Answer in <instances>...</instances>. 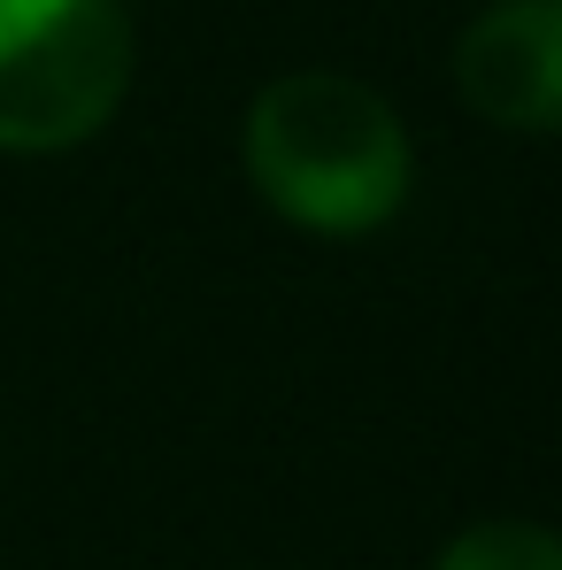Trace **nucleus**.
Returning <instances> with one entry per match:
<instances>
[{"mask_svg": "<svg viewBox=\"0 0 562 570\" xmlns=\"http://www.w3.org/2000/svg\"><path fill=\"white\" fill-rule=\"evenodd\" d=\"M247 178L285 224L355 239L408 200V131L363 78L293 70L247 108Z\"/></svg>", "mask_w": 562, "mask_h": 570, "instance_id": "1", "label": "nucleus"}, {"mask_svg": "<svg viewBox=\"0 0 562 570\" xmlns=\"http://www.w3.org/2000/svg\"><path fill=\"white\" fill-rule=\"evenodd\" d=\"M124 86V0H0V155H62L93 139Z\"/></svg>", "mask_w": 562, "mask_h": 570, "instance_id": "2", "label": "nucleus"}, {"mask_svg": "<svg viewBox=\"0 0 562 570\" xmlns=\"http://www.w3.org/2000/svg\"><path fill=\"white\" fill-rule=\"evenodd\" d=\"M455 86L501 131H562V0H493L455 47Z\"/></svg>", "mask_w": 562, "mask_h": 570, "instance_id": "3", "label": "nucleus"}, {"mask_svg": "<svg viewBox=\"0 0 562 570\" xmlns=\"http://www.w3.org/2000/svg\"><path fill=\"white\" fill-rule=\"evenodd\" d=\"M440 570H562V532L548 524H470L447 540Z\"/></svg>", "mask_w": 562, "mask_h": 570, "instance_id": "4", "label": "nucleus"}]
</instances>
